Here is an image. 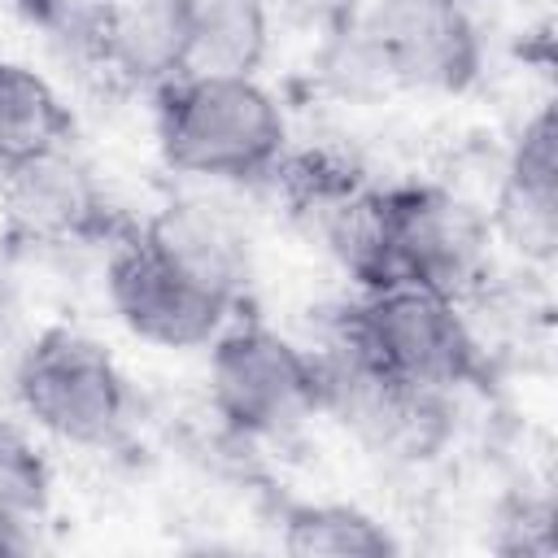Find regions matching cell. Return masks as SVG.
I'll use <instances>...</instances> for the list:
<instances>
[{
    "mask_svg": "<svg viewBox=\"0 0 558 558\" xmlns=\"http://www.w3.org/2000/svg\"><path fill=\"white\" fill-rule=\"evenodd\" d=\"M497 231L532 262H554L558 248V122L554 105H541L536 118L523 122L506 179L493 209Z\"/></svg>",
    "mask_w": 558,
    "mask_h": 558,
    "instance_id": "obj_10",
    "label": "cell"
},
{
    "mask_svg": "<svg viewBox=\"0 0 558 558\" xmlns=\"http://www.w3.org/2000/svg\"><path fill=\"white\" fill-rule=\"evenodd\" d=\"M279 541L292 558H388L401 549L375 514L344 501H288Z\"/></svg>",
    "mask_w": 558,
    "mask_h": 558,
    "instance_id": "obj_15",
    "label": "cell"
},
{
    "mask_svg": "<svg viewBox=\"0 0 558 558\" xmlns=\"http://www.w3.org/2000/svg\"><path fill=\"white\" fill-rule=\"evenodd\" d=\"M140 231L157 253H166L196 283L240 305L248 288V240L231 227V218L196 201H174L148 222H140Z\"/></svg>",
    "mask_w": 558,
    "mask_h": 558,
    "instance_id": "obj_13",
    "label": "cell"
},
{
    "mask_svg": "<svg viewBox=\"0 0 558 558\" xmlns=\"http://www.w3.org/2000/svg\"><path fill=\"white\" fill-rule=\"evenodd\" d=\"M323 384V410H331L379 458L423 462L449 436V392L405 384L371 366L336 327L314 357Z\"/></svg>",
    "mask_w": 558,
    "mask_h": 558,
    "instance_id": "obj_6",
    "label": "cell"
},
{
    "mask_svg": "<svg viewBox=\"0 0 558 558\" xmlns=\"http://www.w3.org/2000/svg\"><path fill=\"white\" fill-rule=\"evenodd\" d=\"M52 501V471H48V458L35 449V440L0 418V519H13V523H35L44 519Z\"/></svg>",
    "mask_w": 558,
    "mask_h": 558,
    "instance_id": "obj_17",
    "label": "cell"
},
{
    "mask_svg": "<svg viewBox=\"0 0 558 558\" xmlns=\"http://www.w3.org/2000/svg\"><path fill=\"white\" fill-rule=\"evenodd\" d=\"M105 288H109V301H113V314L122 318V327L157 349L209 344L235 310V301L196 283L166 253H157L144 240L140 222H131L109 244Z\"/></svg>",
    "mask_w": 558,
    "mask_h": 558,
    "instance_id": "obj_8",
    "label": "cell"
},
{
    "mask_svg": "<svg viewBox=\"0 0 558 558\" xmlns=\"http://www.w3.org/2000/svg\"><path fill=\"white\" fill-rule=\"evenodd\" d=\"M17 17L35 22V26H61L70 13V0H4Z\"/></svg>",
    "mask_w": 558,
    "mask_h": 558,
    "instance_id": "obj_18",
    "label": "cell"
},
{
    "mask_svg": "<svg viewBox=\"0 0 558 558\" xmlns=\"http://www.w3.org/2000/svg\"><path fill=\"white\" fill-rule=\"evenodd\" d=\"M78 122L57 87L31 65L0 61V170L35 153L74 144Z\"/></svg>",
    "mask_w": 558,
    "mask_h": 558,
    "instance_id": "obj_14",
    "label": "cell"
},
{
    "mask_svg": "<svg viewBox=\"0 0 558 558\" xmlns=\"http://www.w3.org/2000/svg\"><path fill=\"white\" fill-rule=\"evenodd\" d=\"M336 331L371 366L418 388L453 392L462 384L488 379L484 349L471 336L466 318L458 314V301L418 283H392L366 292L362 301L340 310Z\"/></svg>",
    "mask_w": 558,
    "mask_h": 558,
    "instance_id": "obj_3",
    "label": "cell"
},
{
    "mask_svg": "<svg viewBox=\"0 0 558 558\" xmlns=\"http://www.w3.org/2000/svg\"><path fill=\"white\" fill-rule=\"evenodd\" d=\"M4 240L31 248H109L131 218L109 201L74 144L35 153L0 170Z\"/></svg>",
    "mask_w": 558,
    "mask_h": 558,
    "instance_id": "obj_7",
    "label": "cell"
},
{
    "mask_svg": "<svg viewBox=\"0 0 558 558\" xmlns=\"http://www.w3.org/2000/svg\"><path fill=\"white\" fill-rule=\"evenodd\" d=\"M209 405L235 436H292L323 410L314 353L257 318L222 327L209 349Z\"/></svg>",
    "mask_w": 558,
    "mask_h": 558,
    "instance_id": "obj_5",
    "label": "cell"
},
{
    "mask_svg": "<svg viewBox=\"0 0 558 558\" xmlns=\"http://www.w3.org/2000/svg\"><path fill=\"white\" fill-rule=\"evenodd\" d=\"M17 405L65 445L113 449L131 423V384L109 349L74 327H44L13 366Z\"/></svg>",
    "mask_w": 558,
    "mask_h": 558,
    "instance_id": "obj_4",
    "label": "cell"
},
{
    "mask_svg": "<svg viewBox=\"0 0 558 558\" xmlns=\"http://www.w3.org/2000/svg\"><path fill=\"white\" fill-rule=\"evenodd\" d=\"M157 148L179 174L253 183L288 148V122L257 78H166L157 87Z\"/></svg>",
    "mask_w": 558,
    "mask_h": 558,
    "instance_id": "obj_2",
    "label": "cell"
},
{
    "mask_svg": "<svg viewBox=\"0 0 558 558\" xmlns=\"http://www.w3.org/2000/svg\"><path fill=\"white\" fill-rule=\"evenodd\" d=\"M318 231L362 292L418 283L458 301L480 275L488 248V222L480 209L440 183H366Z\"/></svg>",
    "mask_w": 558,
    "mask_h": 558,
    "instance_id": "obj_1",
    "label": "cell"
},
{
    "mask_svg": "<svg viewBox=\"0 0 558 558\" xmlns=\"http://www.w3.org/2000/svg\"><path fill=\"white\" fill-rule=\"evenodd\" d=\"M366 52L392 83L423 92H466L484 65L480 31L462 0H375Z\"/></svg>",
    "mask_w": 558,
    "mask_h": 558,
    "instance_id": "obj_9",
    "label": "cell"
},
{
    "mask_svg": "<svg viewBox=\"0 0 558 558\" xmlns=\"http://www.w3.org/2000/svg\"><path fill=\"white\" fill-rule=\"evenodd\" d=\"M9 310V275H4V262H0V318Z\"/></svg>",
    "mask_w": 558,
    "mask_h": 558,
    "instance_id": "obj_20",
    "label": "cell"
},
{
    "mask_svg": "<svg viewBox=\"0 0 558 558\" xmlns=\"http://www.w3.org/2000/svg\"><path fill=\"white\" fill-rule=\"evenodd\" d=\"M87 39L118 78L161 87L174 78L179 0H92Z\"/></svg>",
    "mask_w": 558,
    "mask_h": 558,
    "instance_id": "obj_12",
    "label": "cell"
},
{
    "mask_svg": "<svg viewBox=\"0 0 558 558\" xmlns=\"http://www.w3.org/2000/svg\"><path fill=\"white\" fill-rule=\"evenodd\" d=\"M266 44L262 0H179L174 78H253Z\"/></svg>",
    "mask_w": 558,
    "mask_h": 558,
    "instance_id": "obj_11",
    "label": "cell"
},
{
    "mask_svg": "<svg viewBox=\"0 0 558 558\" xmlns=\"http://www.w3.org/2000/svg\"><path fill=\"white\" fill-rule=\"evenodd\" d=\"M266 179H275L288 209L296 218H310L314 227H323L349 196L366 187V170L336 148H301V153L283 148V157Z\"/></svg>",
    "mask_w": 558,
    "mask_h": 558,
    "instance_id": "obj_16",
    "label": "cell"
},
{
    "mask_svg": "<svg viewBox=\"0 0 558 558\" xmlns=\"http://www.w3.org/2000/svg\"><path fill=\"white\" fill-rule=\"evenodd\" d=\"M301 4L323 9V13H344V9H353V0H301Z\"/></svg>",
    "mask_w": 558,
    "mask_h": 558,
    "instance_id": "obj_19",
    "label": "cell"
}]
</instances>
